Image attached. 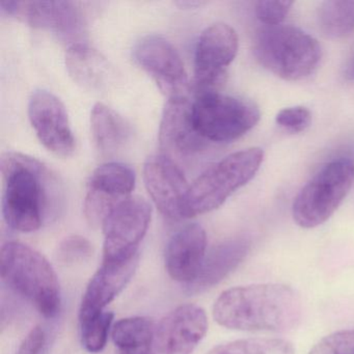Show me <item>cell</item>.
I'll use <instances>...</instances> for the list:
<instances>
[{
	"mask_svg": "<svg viewBox=\"0 0 354 354\" xmlns=\"http://www.w3.org/2000/svg\"><path fill=\"white\" fill-rule=\"evenodd\" d=\"M212 314L215 322L227 329L286 333L299 324L302 302L285 283H254L223 291Z\"/></svg>",
	"mask_w": 354,
	"mask_h": 354,
	"instance_id": "6da1fadb",
	"label": "cell"
},
{
	"mask_svg": "<svg viewBox=\"0 0 354 354\" xmlns=\"http://www.w3.org/2000/svg\"><path fill=\"white\" fill-rule=\"evenodd\" d=\"M3 189L1 211L11 229L32 233L42 227L49 207L59 196V182L34 157L7 152L0 158Z\"/></svg>",
	"mask_w": 354,
	"mask_h": 354,
	"instance_id": "7a4b0ae2",
	"label": "cell"
},
{
	"mask_svg": "<svg viewBox=\"0 0 354 354\" xmlns=\"http://www.w3.org/2000/svg\"><path fill=\"white\" fill-rule=\"evenodd\" d=\"M0 273L3 283L43 317L53 319L59 315V279L53 265L38 250L20 241H8L1 248Z\"/></svg>",
	"mask_w": 354,
	"mask_h": 354,
	"instance_id": "3957f363",
	"label": "cell"
},
{
	"mask_svg": "<svg viewBox=\"0 0 354 354\" xmlns=\"http://www.w3.org/2000/svg\"><path fill=\"white\" fill-rule=\"evenodd\" d=\"M254 53L265 69L288 82L312 75L322 57L314 37L295 26L281 24L266 26L258 32Z\"/></svg>",
	"mask_w": 354,
	"mask_h": 354,
	"instance_id": "277c9868",
	"label": "cell"
},
{
	"mask_svg": "<svg viewBox=\"0 0 354 354\" xmlns=\"http://www.w3.org/2000/svg\"><path fill=\"white\" fill-rule=\"evenodd\" d=\"M264 151L250 148L232 153L214 163L190 185L186 219L219 208L234 192L243 187L260 169Z\"/></svg>",
	"mask_w": 354,
	"mask_h": 354,
	"instance_id": "5b68a950",
	"label": "cell"
},
{
	"mask_svg": "<svg viewBox=\"0 0 354 354\" xmlns=\"http://www.w3.org/2000/svg\"><path fill=\"white\" fill-rule=\"evenodd\" d=\"M353 181L354 162L351 159H335L323 165L294 200V221L304 229L326 223L345 200Z\"/></svg>",
	"mask_w": 354,
	"mask_h": 354,
	"instance_id": "8992f818",
	"label": "cell"
},
{
	"mask_svg": "<svg viewBox=\"0 0 354 354\" xmlns=\"http://www.w3.org/2000/svg\"><path fill=\"white\" fill-rule=\"evenodd\" d=\"M259 107L252 101L221 94H196L192 101V120L207 142H229L243 136L260 121Z\"/></svg>",
	"mask_w": 354,
	"mask_h": 354,
	"instance_id": "52a82bcc",
	"label": "cell"
},
{
	"mask_svg": "<svg viewBox=\"0 0 354 354\" xmlns=\"http://www.w3.org/2000/svg\"><path fill=\"white\" fill-rule=\"evenodd\" d=\"M151 217L152 208L140 196H131L120 203L101 227L104 234L103 260H127L138 256Z\"/></svg>",
	"mask_w": 354,
	"mask_h": 354,
	"instance_id": "ba28073f",
	"label": "cell"
},
{
	"mask_svg": "<svg viewBox=\"0 0 354 354\" xmlns=\"http://www.w3.org/2000/svg\"><path fill=\"white\" fill-rule=\"evenodd\" d=\"M239 47L237 32L229 24L208 26L198 38L194 57L196 94L218 91L227 77V69Z\"/></svg>",
	"mask_w": 354,
	"mask_h": 354,
	"instance_id": "9c48e42d",
	"label": "cell"
},
{
	"mask_svg": "<svg viewBox=\"0 0 354 354\" xmlns=\"http://www.w3.org/2000/svg\"><path fill=\"white\" fill-rule=\"evenodd\" d=\"M133 57L169 100L187 97V72L179 51L169 40L156 35L145 37L134 47Z\"/></svg>",
	"mask_w": 354,
	"mask_h": 354,
	"instance_id": "30bf717a",
	"label": "cell"
},
{
	"mask_svg": "<svg viewBox=\"0 0 354 354\" xmlns=\"http://www.w3.org/2000/svg\"><path fill=\"white\" fill-rule=\"evenodd\" d=\"M136 173L121 162H106L97 167L88 180L84 198V216L91 227H102L109 213L136 187Z\"/></svg>",
	"mask_w": 354,
	"mask_h": 354,
	"instance_id": "8fae6325",
	"label": "cell"
},
{
	"mask_svg": "<svg viewBox=\"0 0 354 354\" xmlns=\"http://www.w3.org/2000/svg\"><path fill=\"white\" fill-rule=\"evenodd\" d=\"M208 331V317L196 304H182L155 326L151 354H192Z\"/></svg>",
	"mask_w": 354,
	"mask_h": 354,
	"instance_id": "7c38bea8",
	"label": "cell"
},
{
	"mask_svg": "<svg viewBox=\"0 0 354 354\" xmlns=\"http://www.w3.org/2000/svg\"><path fill=\"white\" fill-rule=\"evenodd\" d=\"M144 181L163 216L171 221L186 219L190 185L175 160L163 154L149 157L144 165Z\"/></svg>",
	"mask_w": 354,
	"mask_h": 354,
	"instance_id": "4fadbf2b",
	"label": "cell"
},
{
	"mask_svg": "<svg viewBox=\"0 0 354 354\" xmlns=\"http://www.w3.org/2000/svg\"><path fill=\"white\" fill-rule=\"evenodd\" d=\"M28 118L40 142L57 156H71L75 138L64 103L53 93L35 91L28 102Z\"/></svg>",
	"mask_w": 354,
	"mask_h": 354,
	"instance_id": "5bb4252c",
	"label": "cell"
},
{
	"mask_svg": "<svg viewBox=\"0 0 354 354\" xmlns=\"http://www.w3.org/2000/svg\"><path fill=\"white\" fill-rule=\"evenodd\" d=\"M1 12L13 16L32 28L51 30L64 36H73L82 28V16L72 1L9 0L0 3Z\"/></svg>",
	"mask_w": 354,
	"mask_h": 354,
	"instance_id": "9a60e30c",
	"label": "cell"
},
{
	"mask_svg": "<svg viewBox=\"0 0 354 354\" xmlns=\"http://www.w3.org/2000/svg\"><path fill=\"white\" fill-rule=\"evenodd\" d=\"M207 145L192 124V101L187 97L167 100L159 127L162 154L171 159L188 158L200 153Z\"/></svg>",
	"mask_w": 354,
	"mask_h": 354,
	"instance_id": "2e32d148",
	"label": "cell"
},
{
	"mask_svg": "<svg viewBox=\"0 0 354 354\" xmlns=\"http://www.w3.org/2000/svg\"><path fill=\"white\" fill-rule=\"evenodd\" d=\"M207 235L198 223H190L176 232L167 242L165 269L174 281L194 283L206 258Z\"/></svg>",
	"mask_w": 354,
	"mask_h": 354,
	"instance_id": "e0dca14e",
	"label": "cell"
},
{
	"mask_svg": "<svg viewBox=\"0 0 354 354\" xmlns=\"http://www.w3.org/2000/svg\"><path fill=\"white\" fill-rule=\"evenodd\" d=\"M138 260L140 254L127 260H102L82 296L80 319L105 310L133 277Z\"/></svg>",
	"mask_w": 354,
	"mask_h": 354,
	"instance_id": "ac0fdd59",
	"label": "cell"
},
{
	"mask_svg": "<svg viewBox=\"0 0 354 354\" xmlns=\"http://www.w3.org/2000/svg\"><path fill=\"white\" fill-rule=\"evenodd\" d=\"M250 248V240L245 237L234 238L215 246L205 258L196 281L187 285V291L202 293L221 283L243 262Z\"/></svg>",
	"mask_w": 354,
	"mask_h": 354,
	"instance_id": "d6986e66",
	"label": "cell"
},
{
	"mask_svg": "<svg viewBox=\"0 0 354 354\" xmlns=\"http://www.w3.org/2000/svg\"><path fill=\"white\" fill-rule=\"evenodd\" d=\"M66 68L72 80L88 90H101L109 84V62L86 43H73L66 53Z\"/></svg>",
	"mask_w": 354,
	"mask_h": 354,
	"instance_id": "ffe728a7",
	"label": "cell"
},
{
	"mask_svg": "<svg viewBox=\"0 0 354 354\" xmlns=\"http://www.w3.org/2000/svg\"><path fill=\"white\" fill-rule=\"evenodd\" d=\"M91 129L97 148L111 154L125 146L131 128L122 115L103 103H96L91 111Z\"/></svg>",
	"mask_w": 354,
	"mask_h": 354,
	"instance_id": "44dd1931",
	"label": "cell"
},
{
	"mask_svg": "<svg viewBox=\"0 0 354 354\" xmlns=\"http://www.w3.org/2000/svg\"><path fill=\"white\" fill-rule=\"evenodd\" d=\"M154 320L149 317H130L115 323L111 339L119 354H151L155 331Z\"/></svg>",
	"mask_w": 354,
	"mask_h": 354,
	"instance_id": "7402d4cb",
	"label": "cell"
},
{
	"mask_svg": "<svg viewBox=\"0 0 354 354\" xmlns=\"http://www.w3.org/2000/svg\"><path fill=\"white\" fill-rule=\"evenodd\" d=\"M321 32L327 38L342 39L354 32L353 0H328L317 13Z\"/></svg>",
	"mask_w": 354,
	"mask_h": 354,
	"instance_id": "603a6c76",
	"label": "cell"
},
{
	"mask_svg": "<svg viewBox=\"0 0 354 354\" xmlns=\"http://www.w3.org/2000/svg\"><path fill=\"white\" fill-rule=\"evenodd\" d=\"M207 354H295V348L281 337H248L215 346Z\"/></svg>",
	"mask_w": 354,
	"mask_h": 354,
	"instance_id": "cb8c5ba5",
	"label": "cell"
},
{
	"mask_svg": "<svg viewBox=\"0 0 354 354\" xmlns=\"http://www.w3.org/2000/svg\"><path fill=\"white\" fill-rule=\"evenodd\" d=\"M115 315L111 310H103L99 314L80 319V337L86 351L99 353L104 349L113 329Z\"/></svg>",
	"mask_w": 354,
	"mask_h": 354,
	"instance_id": "d4e9b609",
	"label": "cell"
},
{
	"mask_svg": "<svg viewBox=\"0 0 354 354\" xmlns=\"http://www.w3.org/2000/svg\"><path fill=\"white\" fill-rule=\"evenodd\" d=\"M94 254L92 244L82 236H69L59 243L57 260L64 265H75L86 262Z\"/></svg>",
	"mask_w": 354,
	"mask_h": 354,
	"instance_id": "484cf974",
	"label": "cell"
},
{
	"mask_svg": "<svg viewBox=\"0 0 354 354\" xmlns=\"http://www.w3.org/2000/svg\"><path fill=\"white\" fill-rule=\"evenodd\" d=\"M308 354H354V329L335 331L322 337Z\"/></svg>",
	"mask_w": 354,
	"mask_h": 354,
	"instance_id": "4316f807",
	"label": "cell"
},
{
	"mask_svg": "<svg viewBox=\"0 0 354 354\" xmlns=\"http://www.w3.org/2000/svg\"><path fill=\"white\" fill-rule=\"evenodd\" d=\"M292 1L286 0H261L256 3V15L266 26H279L289 14Z\"/></svg>",
	"mask_w": 354,
	"mask_h": 354,
	"instance_id": "83f0119b",
	"label": "cell"
},
{
	"mask_svg": "<svg viewBox=\"0 0 354 354\" xmlns=\"http://www.w3.org/2000/svg\"><path fill=\"white\" fill-rule=\"evenodd\" d=\"M275 122L287 131L299 133L310 125L312 113L304 106L286 107L279 111Z\"/></svg>",
	"mask_w": 354,
	"mask_h": 354,
	"instance_id": "f1b7e54d",
	"label": "cell"
},
{
	"mask_svg": "<svg viewBox=\"0 0 354 354\" xmlns=\"http://www.w3.org/2000/svg\"><path fill=\"white\" fill-rule=\"evenodd\" d=\"M45 344H46L45 331L41 326L35 327L20 344L16 354H42Z\"/></svg>",
	"mask_w": 354,
	"mask_h": 354,
	"instance_id": "f546056e",
	"label": "cell"
},
{
	"mask_svg": "<svg viewBox=\"0 0 354 354\" xmlns=\"http://www.w3.org/2000/svg\"><path fill=\"white\" fill-rule=\"evenodd\" d=\"M177 5L181 6V7L183 8H194L196 7V6L202 5V3H201V1H180V3H177Z\"/></svg>",
	"mask_w": 354,
	"mask_h": 354,
	"instance_id": "4dcf8cb0",
	"label": "cell"
},
{
	"mask_svg": "<svg viewBox=\"0 0 354 354\" xmlns=\"http://www.w3.org/2000/svg\"><path fill=\"white\" fill-rule=\"evenodd\" d=\"M346 76L349 80H354V57L352 59L351 64L348 66L347 70H346Z\"/></svg>",
	"mask_w": 354,
	"mask_h": 354,
	"instance_id": "1f68e13d",
	"label": "cell"
}]
</instances>
